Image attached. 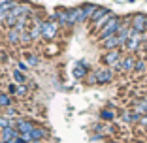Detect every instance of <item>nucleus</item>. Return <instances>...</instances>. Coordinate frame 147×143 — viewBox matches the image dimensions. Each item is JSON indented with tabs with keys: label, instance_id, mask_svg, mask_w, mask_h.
<instances>
[{
	"label": "nucleus",
	"instance_id": "27",
	"mask_svg": "<svg viewBox=\"0 0 147 143\" xmlns=\"http://www.w3.org/2000/svg\"><path fill=\"white\" fill-rule=\"evenodd\" d=\"M87 83H89V85H94V83H98V79H96V72H92V74L87 77Z\"/></svg>",
	"mask_w": 147,
	"mask_h": 143
},
{
	"label": "nucleus",
	"instance_id": "33",
	"mask_svg": "<svg viewBox=\"0 0 147 143\" xmlns=\"http://www.w3.org/2000/svg\"><path fill=\"white\" fill-rule=\"evenodd\" d=\"M0 60H2V55H0Z\"/></svg>",
	"mask_w": 147,
	"mask_h": 143
},
{
	"label": "nucleus",
	"instance_id": "15",
	"mask_svg": "<svg viewBox=\"0 0 147 143\" xmlns=\"http://www.w3.org/2000/svg\"><path fill=\"white\" fill-rule=\"evenodd\" d=\"M23 56H25V62H26L28 66H30V68H36V66L40 64V56L36 55V53H30V51H26V53H25Z\"/></svg>",
	"mask_w": 147,
	"mask_h": 143
},
{
	"label": "nucleus",
	"instance_id": "7",
	"mask_svg": "<svg viewBox=\"0 0 147 143\" xmlns=\"http://www.w3.org/2000/svg\"><path fill=\"white\" fill-rule=\"evenodd\" d=\"M42 28H43V21L40 17H34L32 19V25H30V28H28V32H30V36H32V40H38V38H42Z\"/></svg>",
	"mask_w": 147,
	"mask_h": 143
},
{
	"label": "nucleus",
	"instance_id": "30",
	"mask_svg": "<svg viewBox=\"0 0 147 143\" xmlns=\"http://www.w3.org/2000/svg\"><path fill=\"white\" fill-rule=\"evenodd\" d=\"M26 94V85H17V96H25Z\"/></svg>",
	"mask_w": 147,
	"mask_h": 143
},
{
	"label": "nucleus",
	"instance_id": "12",
	"mask_svg": "<svg viewBox=\"0 0 147 143\" xmlns=\"http://www.w3.org/2000/svg\"><path fill=\"white\" fill-rule=\"evenodd\" d=\"M100 44H102V47H104L106 51H111V49H119V47H121V45H119V40H117V34L115 36H109V38H106V40H102Z\"/></svg>",
	"mask_w": 147,
	"mask_h": 143
},
{
	"label": "nucleus",
	"instance_id": "29",
	"mask_svg": "<svg viewBox=\"0 0 147 143\" xmlns=\"http://www.w3.org/2000/svg\"><path fill=\"white\" fill-rule=\"evenodd\" d=\"M28 68H30V66L26 64L25 60H19L17 62V70H21V72H25V70H28Z\"/></svg>",
	"mask_w": 147,
	"mask_h": 143
},
{
	"label": "nucleus",
	"instance_id": "8",
	"mask_svg": "<svg viewBox=\"0 0 147 143\" xmlns=\"http://www.w3.org/2000/svg\"><path fill=\"white\" fill-rule=\"evenodd\" d=\"M19 136H21L19 130H17V128H13V126H8V128H2V130H0V139H2L4 143H9L11 139L19 138Z\"/></svg>",
	"mask_w": 147,
	"mask_h": 143
},
{
	"label": "nucleus",
	"instance_id": "20",
	"mask_svg": "<svg viewBox=\"0 0 147 143\" xmlns=\"http://www.w3.org/2000/svg\"><path fill=\"white\" fill-rule=\"evenodd\" d=\"M121 119H123L125 122H140V115H138L136 111H125V113L121 115Z\"/></svg>",
	"mask_w": 147,
	"mask_h": 143
},
{
	"label": "nucleus",
	"instance_id": "24",
	"mask_svg": "<svg viewBox=\"0 0 147 143\" xmlns=\"http://www.w3.org/2000/svg\"><path fill=\"white\" fill-rule=\"evenodd\" d=\"M145 68H147L145 60H143V58H138V62H136V70H134V72H140V74H142V72H145Z\"/></svg>",
	"mask_w": 147,
	"mask_h": 143
},
{
	"label": "nucleus",
	"instance_id": "19",
	"mask_svg": "<svg viewBox=\"0 0 147 143\" xmlns=\"http://www.w3.org/2000/svg\"><path fill=\"white\" fill-rule=\"evenodd\" d=\"M11 79H13V83H17V85H26V75L21 70H15L11 74Z\"/></svg>",
	"mask_w": 147,
	"mask_h": 143
},
{
	"label": "nucleus",
	"instance_id": "9",
	"mask_svg": "<svg viewBox=\"0 0 147 143\" xmlns=\"http://www.w3.org/2000/svg\"><path fill=\"white\" fill-rule=\"evenodd\" d=\"M136 62H138V58H134L132 55L128 56H123V60H121V72H134L136 70Z\"/></svg>",
	"mask_w": 147,
	"mask_h": 143
},
{
	"label": "nucleus",
	"instance_id": "4",
	"mask_svg": "<svg viewBox=\"0 0 147 143\" xmlns=\"http://www.w3.org/2000/svg\"><path fill=\"white\" fill-rule=\"evenodd\" d=\"M132 28L136 32H140V34H143L147 30V15L145 13H136L132 17Z\"/></svg>",
	"mask_w": 147,
	"mask_h": 143
},
{
	"label": "nucleus",
	"instance_id": "17",
	"mask_svg": "<svg viewBox=\"0 0 147 143\" xmlns=\"http://www.w3.org/2000/svg\"><path fill=\"white\" fill-rule=\"evenodd\" d=\"M132 111H136L140 117H142V115H147V98H143V100H140V102H136Z\"/></svg>",
	"mask_w": 147,
	"mask_h": 143
},
{
	"label": "nucleus",
	"instance_id": "32",
	"mask_svg": "<svg viewBox=\"0 0 147 143\" xmlns=\"http://www.w3.org/2000/svg\"><path fill=\"white\" fill-rule=\"evenodd\" d=\"M9 0H0V6H4V4H8Z\"/></svg>",
	"mask_w": 147,
	"mask_h": 143
},
{
	"label": "nucleus",
	"instance_id": "31",
	"mask_svg": "<svg viewBox=\"0 0 147 143\" xmlns=\"http://www.w3.org/2000/svg\"><path fill=\"white\" fill-rule=\"evenodd\" d=\"M140 124H142V126H147V115H142V117H140Z\"/></svg>",
	"mask_w": 147,
	"mask_h": 143
},
{
	"label": "nucleus",
	"instance_id": "22",
	"mask_svg": "<svg viewBox=\"0 0 147 143\" xmlns=\"http://www.w3.org/2000/svg\"><path fill=\"white\" fill-rule=\"evenodd\" d=\"M106 13H109V9H108V8H96V11L92 13L91 21H92V23H96V21H98V19H102V17H104Z\"/></svg>",
	"mask_w": 147,
	"mask_h": 143
},
{
	"label": "nucleus",
	"instance_id": "23",
	"mask_svg": "<svg viewBox=\"0 0 147 143\" xmlns=\"http://www.w3.org/2000/svg\"><path fill=\"white\" fill-rule=\"evenodd\" d=\"M32 42H34V40H32L30 32H28V30H25V32L21 34V45H30Z\"/></svg>",
	"mask_w": 147,
	"mask_h": 143
},
{
	"label": "nucleus",
	"instance_id": "10",
	"mask_svg": "<svg viewBox=\"0 0 147 143\" xmlns=\"http://www.w3.org/2000/svg\"><path fill=\"white\" fill-rule=\"evenodd\" d=\"M96 79H98L100 85H106L113 79V70L111 68H104V70H98L96 72Z\"/></svg>",
	"mask_w": 147,
	"mask_h": 143
},
{
	"label": "nucleus",
	"instance_id": "26",
	"mask_svg": "<svg viewBox=\"0 0 147 143\" xmlns=\"http://www.w3.org/2000/svg\"><path fill=\"white\" fill-rule=\"evenodd\" d=\"M100 117L104 119V121H111V119H113V113H111V111H108V109H104V111L100 113Z\"/></svg>",
	"mask_w": 147,
	"mask_h": 143
},
{
	"label": "nucleus",
	"instance_id": "18",
	"mask_svg": "<svg viewBox=\"0 0 147 143\" xmlns=\"http://www.w3.org/2000/svg\"><path fill=\"white\" fill-rule=\"evenodd\" d=\"M96 8H98V6H94V4H85V6H81V9H83V21L91 19L92 13L96 11Z\"/></svg>",
	"mask_w": 147,
	"mask_h": 143
},
{
	"label": "nucleus",
	"instance_id": "5",
	"mask_svg": "<svg viewBox=\"0 0 147 143\" xmlns=\"http://www.w3.org/2000/svg\"><path fill=\"white\" fill-rule=\"evenodd\" d=\"M140 44H143V34H140V32H136L134 28H132V36H130V40L126 42L125 47L128 49L130 53H134V51L140 49Z\"/></svg>",
	"mask_w": 147,
	"mask_h": 143
},
{
	"label": "nucleus",
	"instance_id": "2",
	"mask_svg": "<svg viewBox=\"0 0 147 143\" xmlns=\"http://www.w3.org/2000/svg\"><path fill=\"white\" fill-rule=\"evenodd\" d=\"M59 23L55 21V19H49V21H43V28H42V38L43 40H53L57 34V30H59Z\"/></svg>",
	"mask_w": 147,
	"mask_h": 143
},
{
	"label": "nucleus",
	"instance_id": "14",
	"mask_svg": "<svg viewBox=\"0 0 147 143\" xmlns=\"http://www.w3.org/2000/svg\"><path fill=\"white\" fill-rule=\"evenodd\" d=\"M51 19H55L59 25H68V9H57L55 13L51 15Z\"/></svg>",
	"mask_w": 147,
	"mask_h": 143
},
{
	"label": "nucleus",
	"instance_id": "25",
	"mask_svg": "<svg viewBox=\"0 0 147 143\" xmlns=\"http://www.w3.org/2000/svg\"><path fill=\"white\" fill-rule=\"evenodd\" d=\"M74 75H76V77H83V75H85V64L78 66V68H76V72H74Z\"/></svg>",
	"mask_w": 147,
	"mask_h": 143
},
{
	"label": "nucleus",
	"instance_id": "11",
	"mask_svg": "<svg viewBox=\"0 0 147 143\" xmlns=\"http://www.w3.org/2000/svg\"><path fill=\"white\" fill-rule=\"evenodd\" d=\"M83 21V9L81 8H72L68 9V25H76V23Z\"/></svg>",
	"mask_w": 147,
	"mask_h": 143
},
{
	"label": "nucleus",
	"instance_id": "13",
	"mask_svg": "<svg viewBox=\"0 0 147 143\" xmlns=\"http://www.w3.org/2000/svg\"><path fill=\"white\" fill-rule=\"evenodd\" d=\"M6 40H8V44H9V45H17V44H21V32L15 30V28H8Z\"/></svg>",
	"mask_w": 147,
	"mask_h": 143
},
{
	"label": "nucleus",
	"instance_id": "28",
	"mask_svg": "<svg viewBox=\"0 0 147 143\" xmlns=\"http://www.w3.org/2000/svg\"><path fill=\"white\" fill-rule=\"evenodd\" d=\"M8 94L11 96V94H17V83H11L8 87Z\"/></svg>",
	"mask_w": 147,
	"mask_h": 143
},
{
	"label": "nucleus",
	"instance_id": "3",
	"mask_svg": "<svg viewBox=\"0 0 147 143\" xmlns=\"http://www.w3.org/2000/svg\"><path fill=\"white\" fill-rule=\"evenodd\" d=\"M123 58L121 55V49H111V51H106V55L102 56V60H104V64L108 66V68H113L115 64H119Z\"/></svg>",
	"mask_w": 147,
	"mask_h": 143
},
{
	"label": "nucleus",
	"instance_id": "21",
	"mask_svg": "<svg viewBox=\"0 0 147 143\" xmlns=\"http://www.w3.org/2000/svg\"><path fill=\"white\" fill-rule=\"evenodd\" d=\"M9 105H13L11 96H9L8 92H0V109H6V107H9Z\"/></svg>",
	"mask_w": 147,
	"mask_h": 143
},
{
	"label": "nucleus",
	"instance_id": "16",
	"mask_svg": "<svg viewBox=\"0 0 147 143\" xmlns=\"http://www.w3.org/2000/svg\"><path fill=\"white\" fill-rule=\"evenodd\" d=\"M111 17H113V13H111V11H109V13H106V15H104L102 19H98L96 23H92V28H96V30L100 32V30H102V28H104V26L109 23V19H111Z\"/></svg>",
	"mask_w": 147,
	"mask_h": 143
},
{
	"label": "nucleus",
	"instance_id": "1",
	"mask_svg": "<svg viewBox=\"0 0 147 143\" xmlns=\"http://www.w3.org/2000/svg\"><path fill=\"white\" fill-rule=\"evenodd\" d=\"M121 19L119 17H115V15H113L111 19H109V23L108 25L104 26V28H102V30L98 32V40L100 42H102V40H106V38H109V36H115L117 32H119V28H121Z\"/></svg>",
	"mask_w": 147,
	"mask_h": 143
},
{
	"label": "nucleus",
	"instance_id": "6",
	"mask_svg": "<svg viewBox=\"0 0 147 143\" xmlns=\"http://www.w3.org/2000/svg\"><path fill=\"white\" fill-rule=\"evenodd\" d=\"M15 128L19 130V134H30V132L36 128V122L34 121H28V119H17Z\"/></svg>",
	"mask_w": 147,
	"mask_h": 143
}]
</instances>
